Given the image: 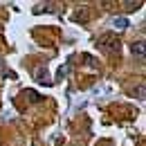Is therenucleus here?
I'll use <instances>...</instances> for the list:
<instances>
[{
    "mask_svg": "<svg viewBox=\"0 0 146 146\" xmlns=\"http://www.w3.org/2000/svg\"><path fill=\"white\" fill-rule=\"evenodd\" d=\"M115 25H117V27H128V20L126 18H117V20H115Z\"/></svg>",
    "mask_w": 146,
    "mask_h": 146,
    "instance_id": "1",
    "label": "nucleus"
},
{
    "mask_svg": "<svg viewBox=\"0 0 146 146\" xmlns=\"http://www.w3.org/2000/svg\"><path fill=\"white\" fill-rule=\"evenodd\" d=\"M133 52H137V54H142V43H137V45H133Z\"/></svg>",
    "mask_w": 146,
    "mask_h": 146,
    "instance_id": "2",
    "label": "nucleus"
}]
</instances>
